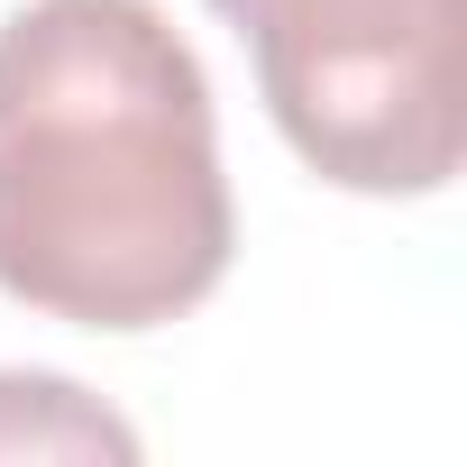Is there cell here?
Here are the masks:
<instances>
[{"label": "cell", "mask_w": 467, "mask_h": 467, "mask_svg": "<svg viewBox=\"0 0 467 467\" xmlns=\"http://www.w3.org/2000/svg\"><path fill=\"white\" fill-rule=\"evenodd\" d=\"M0 458H138V431L47 367H0Z\"/></svg>", "instance_id": "obj_3"}, {"label": "cell", "mask_w": 467, "mask_h": 467, "mask_svg": "<svg viewBox=\"0 0 467 467\" xmlns=\"http://www.w3.org/2000/svg\"><path fill=\"white\" fill-rule=\"evenodd\" d=\"M285 147L376 202H421L467 156V0H211Z\"/></svg>", "instance_id": "obj_2"}, {"label": "cell", "mask_w": 467, "mask_h": 467, "mask_svg": "<svg viewBox=\"0 0 467 467\" xmlns=\"http://www.w3.org/2000/svg\"><path fill=\"white\" fill-rule=\"evenodd\" d=\"M229 248L211 83L156 0L0 19V294L129 339L211 303Z\"/></svg>", "instance_id": "obj_1"}]
</instances>
